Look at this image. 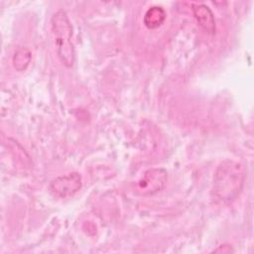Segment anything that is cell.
I'll list each match as a JSON object with an SVG mask.
<instances>
[{
    "mask_svg": "<svg viewBox=\"0 0 254 254\" xmlns=\"http://www.w3.org/2000/svg\"><path fill=\"white\" fill-rule=\"evenodd\" d=\"M245 170L240 163L225 160L215 170L213 177L214 195L223 202L233 201L241 192Z\"/></svg>",
    "mask_w": 254,
    "mask_h": 254,
    "instance_id": "6da1fadb",
    "label": "cell"
},
{
    "mask_svg": "<svg viewBox=\"0 0 254 254\" xmlns=\"http://www.w3.org/2000/svg\"><path fill=\"white\" fill-rule=\"evenodd\" d=\"M51 28L60 62L64 66L71 67L75 61V52L71 42L72 26L64 10L60 9L54 13L51 18Z\"/></svg>",
    "mask_w": 254,
    "mask_h": 254,
    "instance_id": "7a4b0ae2",
    "label": "cell"
},
{
    "mask_svg": "<svg viewBox=\"0 0 254 254\" xmlns=\"http://www.w3.org/2000/svg\"><path fill=\"white\" fill-rule=\"evenodd\" d=\"M168 173L163 168H153L146 171L137 182L135 191L142 196H150L160 192L166 186Z\"/></svg>",
    "mask_w": 254,
    "mask_h": 254,
    "instance_id": "3957f363",
    "label": "cell"
},
{
    "mask_svg": "<svg viewBox=\"0 0 254 254\" xmlns=\"http://www.w3.org/2000/svg\"><path fill=\"white\" fill-rule=\"evenodd\" d=\"M81 188V176L77 172H72L64 176L54 179L49 186L51 193L58 198H67L72 196Z\"/></svg>",
    "mask_w": 254,
    "mask_h": 254,
    "instance_id": "277c9868",
    "label": "cell"
},
{
    "mask_svg": "<svg viewBox=\"0 0 254 254\" xmlns=\"http://www.w3.org/2000/svg\"><path fill=\"white\" fill-rule=\"evenodd\" d=\"M191 10L199 27L207 34H214L215 20L209 7L204 4H193Z\"/></svg>",
    "mask_w": 254,
    "mask_h": 254,
    "instance_id": "5b68a950",
    "label": "cell"
},
{
    "mask_svg": "<svg viewBox=\"0 0 254 254\" xmlns=\"http://www.w3.org/2000/svg\"><path fill=\"white\" fill-rule=\"evenodd\" d=\"M166 16V11L162 7L153 6L145 13L143 22L148 29H157L165 22Z\"/></svg>",
    "mask_w": 254,
    "mask_h": 254,
    "instance_id": "8992f818",
    "label": "cell"
},
{
    "mask_svg": "<svg viewBox=\"0 0 254 254\" xmlns=\"http://www.w3.org/2000/svg\"><path fill=\"white\" fill-rule=\"evenodd\" d=\"M31 59H32V54L30 50L28 48L21 47V48H18L14 53L12 63L16 70L23 71L30 64Z\"/></svg>",
    "mask_w": 254,
    "mask_h": 254,
    "instance_id": "52a82bcc",
    "label": "cell"
}]
</instances>
